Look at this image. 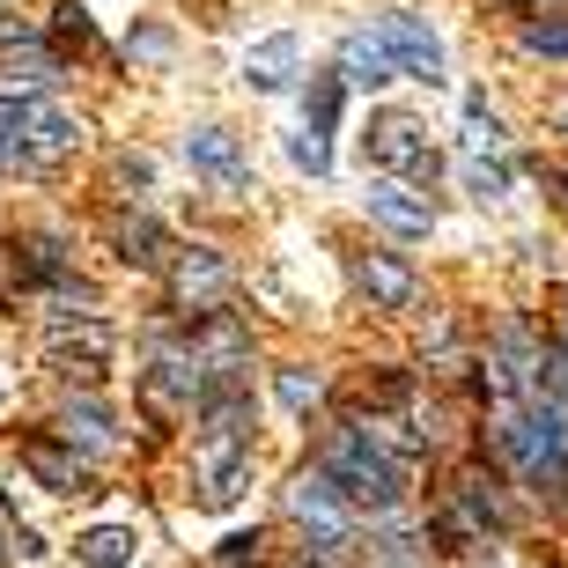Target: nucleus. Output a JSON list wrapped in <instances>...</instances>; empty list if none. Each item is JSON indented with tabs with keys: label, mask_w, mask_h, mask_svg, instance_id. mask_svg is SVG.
I'll return each instance as SVG.
<instances>
[{
	"label": "nucleus",
	"mask_w": 568,
	"mask_h": 568,
	"mask_svg": "<svg viewBox=\"0 0 568 568\" xmlns=\"http://www.w3.org/2000/svg\"><path fill=\"white\" fill-rule=\"evenodd\" d=\"M274 399H281V414H295V422H303V414L325 399V377H317V369H303V362H295V369H274Z\"/></svg>",
	"instance_id": "412c9836"
},
{
	"label": "nucleus",
	"mask_w": 568,
	"mask_h": 568,
	"mask_svg": "<svg viewBox=\"0 0 568 568\" xmlns=\"http://www.w3.org/2000/svg\"><path fill=\"white\" fill-rule=\"evenodd\" d=\"M148 178H155V170L141 163V155H119V185H133V192H148Z\"/></svg>",
	"instance_id": "cd10ccee"
},
{
	"label": "nucleus",
	"mask_w": 568,
	"mask_h": 568,
	"mask_svg": "<svg viewBox=\"0 0 568 568\" xmlns=\"http://www.w3.org/2000/svg\"><path fill=\"white\" fill-rule=\"evenodd\" d=\"M295 568H333V561H317V554H303V561H295Z\"/></svg>",
	"instance_id": "c85d7f7f"
},
{
	"label": "nucleus",
	"mask_w": 568,
	"mask_h": 568,
	"mask_svg": "<svg viewBox=\"0 0 568 568\" xmlns=\"http://www.w3.org/2000/svg\"><path fill=\"white\" fill-rule=\"evenodd\" d=\"M503 148H509L503 119L473 97V104H465V163H503Z\"/></svg>",
	"instance_id": "6ab92c4d"
},
{
	"label": "nucleus",
	"mask_w": 568,
	"mask_h": 568,
	"mask_svg": "<svg viewBox=\"0 0 568 568\" xmlns=\"http://www.w3.org/2000/svg\"><path fill=\"white\" fill-rule=\"evenodd\" d=\"M495 8H531V0H495Z\"/></svg>",
	"instance_id": "c756f323"
},
{
	"label": "nucleus",
	"mask_w": 568,
	"mask_h": 568,
	"mask_svg": "<svg viewBox=\"0 0 568 568\" xmlns=\"http://www.w3.org/2000/svg\"><path fill=\"white\" fill-rule=\"evenodd\" d=\"M339 82H355V89H384V82H399V60H392V44L377 38V22H369V30H347V38H339Z\"/></svg>",
	"instance_id": "4468645a"
},
{
	"label": "nucleus",
	"mask_w": 568,
	"mask_h": 568,
	"mask_svg": "<svg viewBox=\"0 0 568 568\" xmlns=\"http://www.w3.org/2000/svg\"><path fill=\"white\" fill-rule=\"evenodd\" d=\"M60 436H67V450H119L126 428H119V414H111L104 399H67L60 406Z\"/></svg>",
	"instance_id": "dca6fc26"
},
{
	"label": "nucleus",
	"mask_w": 568,
	"mask_h": 568,
	"mask_svg": "<svg viewBox=\"0 0 568 568\" xmlns=\"http://www.w3.org/2000/svg\"><path fill=\"white\" fill-rule=\"evenodd\" d=\"M465 192H473V200H503V192H509V170L503 163H465Z\"/></svg>",
	"instance_id": "b1692460"
},
{
	"label": "nucleus",
	"mask_w": 568,
	"mask_h": 568,
	"mask_svg": "<svg viewBox=\"0 0 568 568\" xmlns=\"http://www.w3.org/2000/svg\"><path fill=\"white\" fill-rule=\"evenodd\" d=\"M362 207H369V222H377V230L406 236V244H414V236H428V230H436V207H428L422 192H406L399 178H377V185L362 192Z\"/></svg>",
	"instance_id": "9b49d317"
},
{
	"label": "nucleus",
	"mask_w": 568,
	"mask_h": 568,
	"mask_svg": "<svg viewBox=\"0 0 568 568\" xmlns=\"http://www.w3.org/2000/svg\"><path fill=\"white\" fill-rule=\"evenodd\" d=\"M133 554H141V531L133 525H89L74 539V561L82 568H133Z\"/></svg>",
	"instance_id": "a211bd4d"
},
{
	"label": "nucleus",
	"mask_w": 568,
	"mask_h": 568,
	"mask_svg": "<svg viewBox=\"0 0 568 568\" xmlns=\"http://www.w3.org/2000/svg\"><path fill=\"white\" fill-rule=\"evenodd\" d=\"M517 44H525V52H547V60H568V22H525Z\"/></svg>",
	"instance_id": "5701e85b"
},
{
	"label": "nucleus",
	"mask_w": 568,
	"mask_h": 568,
	"mask_svg": "<svg viewBox=\"0 0 568 568\" xmlns=\"http://www.w3.org/2000/svg\"><path fill=\"white\" fill-rule=\"evenodd\" d=\"M111 244H119L126 266H163L170 258V236H163L155 214H119V222H111Z\"/></svg>",
	"instance_id": "f3484780"
},
{
	"label": "nucleus",
	"mask_w": 568,
	"mask_h": 568,
	"mask_svg": "<svg viewBox=\"0 0 568 568\" xmlns=\"http://www.w3.org/2000/svg\"><path fill=\"white\" fill-rule=\"evenodd\" d=\"M0 568H8V554H0Z\"/></svg>",
	"instance_id": "2f4dec72"
},
{
	"label": "nucleus",
	"mask_w": 568,
	"mask_h": 568,
	"mask_svg": "<svg viewBox=\"0 0 568 568\" xmlns=\"http://www.w3.org/2000/svg\"><path fill=\"white\" fill-rule=\"evenodd\" d=\"M82 119L67 104H44V97H0V141H16L22 170H44L82 148Z\"/></svg>",
	"instance_id": "f03ea898"
},
{
	"label": "nucleus",
	"mask_w": 568,
	"mask_h": 568,
	"mask_svg": "<svg viewBox=\"0 0 568 568\" xmlns=\"http://www.w3.org/2000/svg\"><path fill=\"white\" fill-rule=\"evenodd\" d=\"M60 38L89 44V16H82V8H74V0H67V8H60Z\"/></svg>",
	"instance_id": "bb28decb"
},
{
	"label": "nucleus",
	"mask_w": 568,
	"mask_h": 568,
	"mask_svg": "<svg viewBox=\"0 0 568 568\" xmlns=\"http://www.w3.org/2000/svg\"><path fill=\"white\" fill-rule=\"evenodd\" d=\"M230 288H236V274H230V258L222 252H207V244H192V252H178L170 258V295L185 303V311H222L230 303Z\"/></svg>",
	"instance_id": "1a4fd4ad"
},
{
	"label": "nucleus",
	"mask_w": 568,
	"mask_h": 568,
	"mask_svg": "<svg viewBox=\"0 0 568 568\" xmlns=\"http://www.w3.org/2000/svg\"><path fill=\"white\" fill-rule=\"evenodd\" d=\"M362 148H369V163L392 170V178H428L436 170V155H428V133L414 111H377L369 119V133H362Z\"/></svg>",
	"instance_id": "39448f33"
},
{
	"label": "nucleus",
	"mask_w": 568,
	"mask_h": 568,
	"mask_svg": "<svg viewBox=\"0 0 568 568\" xmlns=\"http://www.w3.org/2000/svg\"><path fill=\"white\" fill-rule=\"evenodd\" d=\"M339 74H311V89H303V133H317V141H325V133L339 126Z\"/></svg>",
	"instance_id": "aec40b11"
},
{
	"label": "nucleus",
	"mask_w": 568,
	"mask_h": 568,
	"mask_svg": "<svg viewBox=\"0 0 568 568\" xmlns=\"http://www.w3.org/2000/svg\"><path fill=\"white\" fill-rule=\"evenodd\" d=\"M200 384H207V369L192 362V347H163V355L141 369V399H148V414L178 422V414L200 406Z\"/></svg>",
	"instance_id": "423d86ee"
},
{
	"label": "nucleus",
	"mask_w": 568,
	"mask_h": 568,
	"mask_svg": "<svg viewBox=\"0 0 568 568\" xmlns=\"http://www.w3.org/2000/svg\"><path fill=\"white\" fill-rule=\"evenodd\" d=\"M252 487V436H200V503L236 509Z\"/></svg>",
	"instance_id": "0eeeda50"
},
{
	"label": "nucleus",
	"mask_w": 568,
	"mask_h": 568,
	"mask_svg": "<svg viewBox=\"0 0 568 568\" xmlns=\"http://www.w3.org/2000/svg\"><path fill=\"white\" fill-rule=\"evenodd\" d=\"M288 517L311 531L317 561H339V554L355 547V509L333 495V480H325V473H303V480L288 487Z\"/></svg>",
	"instance_id": "20e7f679"
},
{
	"label": "nucleus",
	"mask_w": 568,
	"mask_h": 568,
	"mask_svg": "<svg viewBox=\"0 0 568 568\" xmlns=\"http://www.w3.org/2000/svg\"><path fill=\"white\" fill-rule=\"evenodd\" d=\"M288 163L311 170V178H325V170H333V141H317V133L295 126V133H288Z\"/></svg>",
	"instance_id": "4be33fe9"
},
{
	"label": "nucleus",
	"mask_w": 568,
	"mask_h": 568,
	"mask_svg": "<svg viewBox=\"0 0 568 568\" xmlns=\"http://www.w3.org/2000/svg\"><path fill=\"white\" fill-rule=\"evenodd\" d=\"M295 74H303V38H295V30H274V38H258L252 52H244V89H258V97L288 89Z\"/></svg>",
	"instance_id": "ddd939ff"
},
{
	"label": "nucleus",
	"mask_w": 568,
	"mask_h": 568,
	"mask_svg": "<svg viewBox=\"0 0 568 568\" xmlns=\"http://www.w3.org/2000/svg\"><path fill=\"white\" fill-rule=\"evenodd\" d=\"M355 288L377 303V311H414V295H422V281H414V266L392 252H362L355 258Z\"/></svg>",
	"instance_id": "f8f14e48"
},
{
	"label": "nucleus",
	"mask_w": 568,
	"mask_h": 568,
	"mask_svg": "<svg viewBox=\"0 0 568 568\" xmlns=\"http://www.w3.org/2000/svg\"><path fill=\"white\" fill-rule=\"evenodd\" d=\"M111 347H119V333H111L97 311H52L44 317V362L60 369V377H104L111 369Z\"/></svg>",
	"instance_id": "7ed1b4c3"
},
{
	"label": "nucleus",
	"mask_w": 568,
	"mask_h": 568,
	"mask_svg": "<svg viewBox=\"0 0 568 568\" xmlns=\"http://www.w3.org/2000/svg\"><path fill=\"white\" fill-rule=\"evenodd\" d=\"M222 561H230V568L258 561V539H252V531H236V539H222Z\"/></svg>",
	"instance_id": "a878e982"
},
{
	"label": "nucleus",
	"mask_w": 568,
	"mask_h": 568,
	"mask_svg": "<svg viewBox=\"0 0 568 568\" xmlns=\"http://www.w3.org/2000/svg\"><path fill=\"white\" fill-rule=\"evenodd\" d=\"M185 163H192V178H207V185H222V192H252V163H244V141H236L230 126H192Z\"/></svg>",
	"instance_id": "9d476101"
},
{
	"label": "nucleus",
	"mask_w": 568,
	"mask_h": 568,
	"mask_svg": "<svg viewBox=\"0 0 568 568\" xmlns=\"http://www.w3.org/2000/svg\"><path fill=\"white\" fill-rule=\"evenodd\" d=\"M561 339H568V303H561Z\"/></svg>",
	"instance_id": "7c9ffc66"
},
{
	"label": "nucleus",
	"mask_w": 568,
	"mask_h": 568,
	"mask_svg": "<svg viewBox=\"0 0 568 568\" xmlns=\"http://www.w3.org/2000/svg\"><path fill=\"white\" fill-rule=\"evenodd\" d=\"M22 465H30V473H38V487H52V495H89L82 450H67V443H52V436H30V443H22Z\"/></svg>",
	"instance_id": "2eb2a0df"
},
{
	"label": "nucleus",
	"mask_w": 568,
	"mask_h": 568,
	"mask_svg": "<svg viewBox=\"0 0 568 568\" xmlns=\"http://www.w3.org/2000/svg\"><path fill=\"white\" fill-rule=\"evenodd\" d=\"M0 44H8V52H38V22H22V16H0Z\"/></svg>",
	"instance_id": "393cba45"
},
{
	"label": "nucleus",
	"mask_w": 568,
	"mask_h": 568,
	"mask_svg": "<svg viewBox=\"0 0 568 568\" xmlns=\"http://www.w3.org/2000/svg\"><path fill=\"white\" fill-rule=\"evenodd\" d=\"M317 473L333 480V495L347 509H369V517H392V509L406 503V465L362 436V422H347V428H333V436H325Z\"/></svg>",
	"instance_id": "f257e3e1"
},
{
	"label": "nucleus",
	"mask_w": 568,
	"mask_h": 568,
	"mask_svg": "<svg viewBox=\"0 0 568 568\" xmlns=\"http://www.w3.org/2000/svg\"><path fill=\"white\" fill-rule=\"evenodd\" d=\"M377 38L392 44L399 74H414V82H443V38H436V22H428V16H414V8H384Z\"/></svg>",
	"instance_id": "6e6552de"
}]
</instances>
